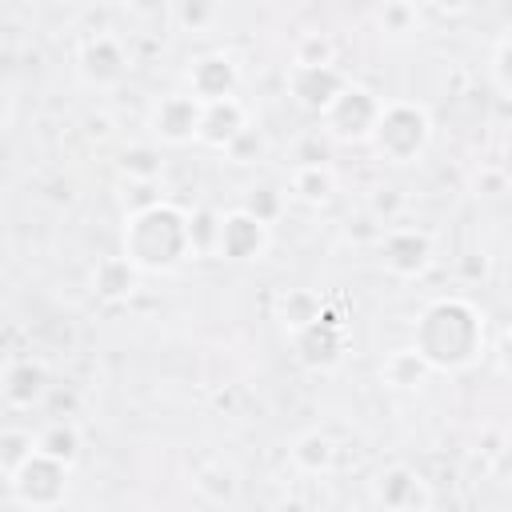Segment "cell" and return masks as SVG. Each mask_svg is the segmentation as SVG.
<instances>
[{
  "label": "cell",
  "instance_id": "5b68a950",
  "mask_svg": "<svg viewBox=\"0 0 512 512\" xmlns=\"http://www.w3.org/2000/svg\"><path fill=\"white\" fill-rule=\"evenodd\" d=\"M260 244H264V220H260V216L240 212V216H232V220L220 224V248H224L228 256L248 260V256L260 252Z\"/></svg>",
  "mask_w": 512,
  "mask_h": 512
},
{
  "label": "cell",
  "instance_id": "6da1fadb",
  "mask_svg": "<svg viewBox=\"0 0 512 512\" xmlns=\"http://www.w3.org/2000/svg\"><path fill=\"white\" fill-rule=\"evenodd\" d=\"M476 340H480V328H476V316L464 308V304H436L428 308L424 316V332H420V356L428 364H440V368H456V364H468L476 356Z\"/></svg>",
  "mask_w": 512,
  "mask_h": 512
},
{
  "label": "cell",
  "instance_id": "277c9868",
  "mask_svg": "<svg viewBox=\"0 0 512 512\" xmlns=\"http://www.w3.org/2000/svg\"><path fill=\"white\" fill-rule=\"evenodd\" d=\"M200 120H204L200 96H168V100L156 108V132H160L164 140L200 136Z\"/></svg>",
  "mask_w": 512,
  "mask_h": 512
},
{
  "label": "cell",
  "instance_id": "9c48e42d",
  "mask_svg": "<svg viewBox=\"0 0 512 512\" xmlns=\"http://www.w3.org/2000/svg\"><path fill=\"white\" fill-rule=\"evenodd\" d=\"M328 188H332V176H328L320 164H308V168L296 176V192H300L304 200H324Z\"/></svg>",
  "mask_w": 512,
  "mask_h": 512
},
{
  "label": "cell",
  "instance_id": "8992f818",
  "mask_svg": "<svg viewBox=\"0 0 512 512\" xmlns=\"http://www.w3.org/2000/svg\"><path fill=\"white\" fill-rule=\"evenodd\" d=\"M192 84H196V96H200L204 104H208V100H224V96H228V84H232V68H228V60H220V56L200 60Z\"/></svg>",
  "mask_w": 512,
  "mask_h": 512
},
{
  "label": "cell",
  "instance_id": "7a4b0ae2",
  "mask_svg": "<svg viewBox=\"0 0 512 512\" xmlns=\"http://www.w3.org/2000/svg\"><path fill=\"white\" fill-rule=\"evenodd\" d=\"M132 236H148V244H132V260L144 268H172L180 260V252L192 244L184 220L172 208L160 212V204L132 220Z\"/></svg>",
  "mask_w": 512,
  "mask_h": 512
},
{
  "label": "cell",
  "instance_id": "3957f363",
  "mask_svg": "<svg viewBox=\"0 0 512 512\" xmlns=\"http://www.w3.org/2000/svg\"><path fill=\"white\" fill-rule=\"evenodd\" d=\"M372 136H376L380 152L392 156L396 152V140H404V156H412V152H420L428 128H424V116L416 108H388V112L380 108V120H376Z\"/></svg>",
  "mask_w": 512,
  "mask_h": 512
},
{
  "label": "cell",
  "instance_id": "ba28073f",
  "mask_svg": "<svg viewBox=\"0 0 512 512\" xmlns=\"http://www.w3.org/2000/svg\"><path fill=\"white\" fill-rule=\"evenodd\" d=\"M132 280H136V272H132L128 260H124V268H120V260H108V264L100 268V292H108V296L132 292Z\"/></svg>",
  "mask_w": 512,
  "mask_h": 512
},
{
  "label": "cell",
  "instance_id": "52a82bcc",
  "mask_svg": "<svg viewBox=\"0 0 512 512\" xmlns=\"http://www.w3.org/2000/svg\"><path fill=\"white\" fill-rule=\"evenodd\" d=\"M428 256V240L416 236V232H404V236H392L388 240V264L400 268V272H416Z\"/></svg>",
  "mask_w": 512,
  "mask_h": 512
}]
</instances>
